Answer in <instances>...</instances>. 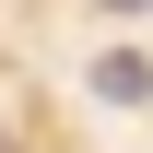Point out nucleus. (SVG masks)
I'll return each instance as SVG.
<instances>
[{
    "instance_id": "f257e3e1",
    "label": "nucleus",
    "mask_w": 153,
    "mask_h": 153,
    "mask_svg": "<svg viewBox=\"0 0 153 153\" xmlns=\"http://www.w3.org/2000/svg\"><path fill=\"white\" fill-rule=\"evenodd\" d=\"M94 106H153V59L141 47H106L94 59Z\"/></svg>"
},
{
    "instance_id": "f03ea898",
    "label": "nucleus",
    "mask_w": 153,
    "mask_h": 153,
    "mask_svg": "<svg viewBox=\"0 0 153 153\" xmlns=\"http://www.w3.org/2000/svg\"><path fill=\"white\" fill-rule=\"evenodd\" d=\"M94 12H153V0H94Z\"/></svg>"
},
{
    "instance_id": "7ed1b4c3",
    "label": "nucleus",
    "mask_w": 153,
    "mask_h": 153,
    "mask_svg": "<svg viewBox=\"0 0 153 153\" xmlns=\"http://www.w3.org/2000/svg\"><path fill=\"white\" fill-rule=\"evenodd\" d=\"M0 153H12V141H0Z\"/></svg>"
}]
</instances>
